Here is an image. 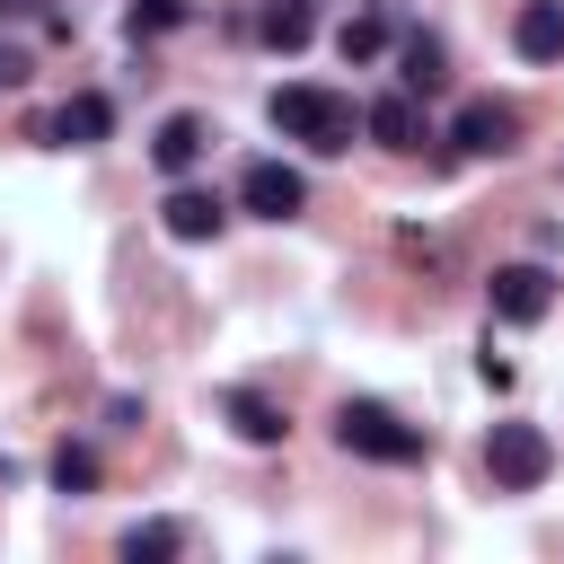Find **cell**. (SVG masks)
<instances>
[{
	"mask_svg": "<svg viewBox=\"0 0 564 564\" xmlns=\"http://www.w3.org/2000/svg\"><path fill=\"white\" fill-rule=\"evenodd\" d=\"M335 441H344L352 458H379V467H414V458H423V432L397 423L379 397H344V405H335Z\"/></svg>",
	"mask_w": 564,
	"mask_h": 564,
	"instance_id": "1",
	"label": "cell"
},
{
	"mask_svg": "<svg viewBox=\"0 0 564 564\" xmlns=\"http://www.w3.org/2000/svg\"><path fill=\"white\" fill-rule=\"evenodd\" d=\"M273 123L308 150H352V132H361L352 97H335V88H273Z\"/></svg>",
	"mask_w": 564,
	"mask_h": 564,
	"instance_id": "2",
	"label": "cell"
},
{
	"mask_svg": "<svg viewBox=\"0 0 564 564\" xmlns=\"http://www.w3.org/2000/svg\"><path fill=\"white\" fill-rule=\"evenodd\" d=\"M485 467H494V485H502V494H538V485H546V467H555V441H546L538 423H494Z\"/></svg>",
	"mask_w": 564,
	"mask_h": 564,
	"instance_id": "3",
	"label": "cell"
},
{
	"mask_svg": "<svg viewBox=\"0 0 564 564\" xmlns=\"http://www.w3.org/2000/svg\"><path fill=\"white\" fill-rule=\"evenodd\" d=\"M238 203H247L256 220H300L308 185H300V167H282V159H256V167L238 176Z\"/></svg>",
	"mask_w": 564,
	"mask_h": 564,
	"instance_id": "4",
	"label": "cell"
},
{
	"mask_svg": "<svg viewBox=\"0 0 564 564\" xmlns=\"http://www.w3.org/2000/svg\"><path fill=\"white\" fill-rule=\"evenodd\" d=\"M449 141H458L467 159H502V150L520 141V115H511V106H494V97H467V106H458V123H449Z\"/></svg>",
	"mask_w": 564,
	"mask_h": 564,
	"instance_id": "5",
	"label": "cell"
},
{
	"mask_svg": "<svg viewBox=\"0 0 564 564\" xmlns=\"http://www.w3.org/2000/svg\"><path fill=\"white\" fill-rule=\"evenodd\" d=\"M485 291H494V317L538 326V317H546V300H555V273H546V264H502Z\"/></svg>",
	"mask_w": 564,
	"mask_h": 564,
	"instance_id": "6",
	"label": "cell"
},
{
	"mask_svg": "<svg viewBox=\"0 0 564 564\" xmlns=\"http://www.w3.org/2000/svg\"><path fill=\"white\" fill-rule=\"evenodd\" d=\"M35 132H44V141H70V150H88V141H106V132H115V106H106L97 88H79V97H70L62 115H44Z\"/></svg>",
	"mask_w": 564,
	"mask_h": 564,
	"instance_id": "7",
	"label": "cell"
},
{
	"mask_svg": "<svg viewBox=\"0 0 564 564\" xmlns=\"http://www.w3.org/2000/svg\"><path fill=\"white\" fill-rule=\"evenodd\" d=\"M361 132H370V141H388V150H423V106H414V88L370 97V106H361Z\"/></svg>",
	"mask_w": 564,
	"mask_h": 564,
	"instance_id": "8",
	"label": "cell"
},
{
	"mask_svg": "<svg viewBox=\"0 0 564 564\" xmlns=\"http://www.w3.org/2000/svg\"><path fill=\"white\" fill-rule=\"evenodd\" d=\"M159 220H167V238H185V247H203V238H220V194H203V185H176L167 203H159Z\"/></svg>",
	"mask_w": 564,
	"mask_h": 564,
	"instance_id": "9",
	"label": "cell"
},
{
	"mask_svg": "<svg viewBox=\"0 0 564 564\" xmlns=\"http://www.w3.org/2000/svg\"><path fill=\"white\" fill-rule=\"evenodd\" d=\"M511 44H520V62H564V0H529L511 18Z\"/></svg>",
	"mask_w": 564,
	"mask_h": 564,
	"instance_id": "10",
	"label": "cell"
},
{
	"mask_svg": "<svg viewBox=\"0 0 564 564\" xmlns=\"http://www.w3.org/2000/svg\"><path fill=\"white\" fill-rule=\"evenodd\" d=\"M203 150H212V123H203V115H167V123H159V141H150V159H159L167 176H185Z\"/></svg>",
	"mask_w": 564,
	"mask_h": 564,
	"instance_id": "11",
	"label": "cell"
},
{
	"mask_svg": "<svg viewBox=\"0 0 564 564\" xmlns=\"http://www.w3.org/2000/svg\"><path fill=\"white\" fill-rule=\"evenodd\" d=\"M229 423H238V441H256V449H273L291 423H282V405L273 397H256V388H229Z\"/></svg>",
	"mask_w": 564,
	"mask_h": 564,
	"instance_id": "12",
	"label": "cell"
},
{
	"mask_svg": "<svg viewBox=\"0 0 564 564\" xmlns=\"http://www.w3.org/2000/svg\"><path fill=\"white\" fill-rule=\"evenodd\" d=\"M397 62H405L397 79H405L414 97H441V88H449V53H441L432 35H405V53H397Z\"/></svg>",
	"mask_w": 564,
	"mask_h": 564,
	"instance_id": "13",
	"label": "cell"
},
{
	"mask_svg": "<svg viewBox=\"0 0 564 564\" xmlns=\"http://www.w3.org/2000/svg\"><path fill=\"white\" fill-rule=\"evenodd\" d=\"M256 26H264V44H273V53H300V44L317 35L308 0H264V18H256Z\"/></svg>",
	"mask_w": 564,
	"mask_h": 564,
	"instance_id": "14",
	"label": "cell"
},
{
	"mask_svg": "<svg viewBox=\"0 0 564 564\" xmlns=\"http://www.w3.org/2000/svg\"><path fill=\"white\" fill-rule=\"evenodd\" d=\"M176 546H185L176 520H141V529H123V555H132V564H167Z\"/></svg>",
	"mask_w": 564,
	"mask_h": 564,
	"instance_id": "15",
	"label": "cell"
},
{
	"mask_svg": "<svg viewBox=\"0 0 564 564\" xmlns=\"http://www.w3.org/2000/svg\"><path fill=\"white\" fill-rule=\"evenodd\" d=\"M335 53H344V62H379V53H388V26H379V18H344V26H335Z\"/></svg>",
	"mask_w": 564,
	"mask_h": 564,
	"instance_id": "16",
	"label": "cell"
},
{
	"mask_svg": "<svg viewBox=\"0 0 564 564\" xmlns=\"http://www.w3.org/2000/svg\"><path fill=\"white\" fill-rule=\"evenodd\" d=\"M53 485H62V494H88V485H97V449L62 441V449H53Z\"/></svg>",
	"mask_w": 564,
	"mask_h": 564,
	"instance_id": "17",
	"label": "cell"
},
{
	"mask_svg": "<svg viewBox=\"0 0 564 564\" xmlns=\"http://www.w3.org/2000/svg\"><path fill=\"white\" fill-rule=\"evenodd\" d=\"M176 18H185V0H132V35H159Z\"/></svg>",
	"mask_w": 564,
	"mask_h": 564,
	"instance_id": "18",
	"label": "cell"
},
{
	"mask_svg": "<svg viewBox=\"0 0 564 564\" xmlns=\"http://www.w3.org/2000/svg\"><path fill=\"white\" fill-rule=\"evenodd\" d=\"M26 70H35V62H26L18 44H0V88H26Z\"/></svg>",
	"mask_w": 564,
	"mask_h": 564,
	"instance_id": "19",
	"label": "cell"
},
{
	"mask_svg": "<svg viewBox=\"0 0 564 564\" xmlns=\"http://www.w3.org/2000/svg\"><path fill=\"white\" fill-rule=\"evenodd\" d=\"M0 9H35V0H0Z\"/></svg>",
	"mask_w": 564,
	"mask_h": 564,
	"instance_id": "20",
	"label": "cell"
},
{
	"mask_svg": "<svg viewBox=\"0 0 564 564\" xmlns=\"http://www.w3.org/2000/svg\"><path fill=\"white\" fill-rule=\"evenodd\" d=\"M0 485H9V458H0Z\"/></svg>",
	"mask_w": 564,
	"mask_h": 564,
	"instance_id": "21",
	"label": "cell"
}]
</instances>
